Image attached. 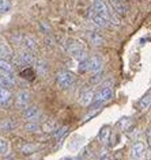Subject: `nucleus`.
<instances>
[{"label": "nucleus", "instance_id": "obj_1", "mask_svg": "<svg viewBox=\"0 0 151 160\" xmlns=\"http://www.w3.org/2000/svg\"><path fill=\"white\" fill-rule=\"evenodd\" d=\"M93 8L95 12L104 17L109 23H113L116 26L120 25V17L114 12V10L110 7L109 3H106V0H94Z\"/></svg>", "mask_w": 151, "mask_h": 160}, {"label": "nucleus", "instance_id": "obj_2", "mask_svg": "<svg viewBox=\"0 0 151 160\" xmlns=\"http://www.w3.org/2000/svg\"><path fill=\"white\" fill-rule=\"evenodd\" d=\"M75 79H76L75 75L70 71H60L56 75V82H57L59 87H61L63 90L70 88V87L75 83Z\"/></svg>", "mask_w": 151, "mask_h": 160}, {"label": "nucleus", "instance_id": "obj_3", "mask_svg": "<svg viewBox=\"0 0 151 160\" xmlns=\"http://www.w3.org/2000/svg\"><path fill=\"white\" fill-rule=\"evenodd\" d=\"M113 98V90L110 87H104L99 91L94 94V99H93V103H97V105H101V103H106L109 102L110 99Z\"/></svg>", "mask_w": 151, "mask_h": 160}, {"label": "nucleus", "instance_id": "obj_4", "mask_svg": "<svg viewBox=\"0 0 151 160\" xmlns=\"http://www.w3.org/2000/svg\"><path fill=\"white\" fill-rule=\"evenodd\" d=\"M22 117L26 119V121H37V119L41 117V109L38 106H26L25 109L22 110Z\"/></svg>", "mask_w": 151, "mask_h": 160}, {"label": "nucleus", "instance_id": "obj_5", "mask_svg": "<svg viewBox=\"0 0 151 160\" xmlns=\"http://www.w3.org/2000/svg\"><path fill=\"white\" fill-rule=\"evenodd\" d=\"M104 67V58L99 54H94L91 57H87V71L90 72H99Z\"/></svg>", "mask_w": 151, "mask_h": 160}, {"label": "nucleus", "instance_id": "obj_6", "mask_svg": "<svg viewBox=\"0 0 151 160\" xmlns=\"http://www.w3.org/2000/svg\"><path fill=\"white\" fill-rule=\"evenodd\" d=\"M65 49H67V52H68L70 54H74V53H76V52H79V50L86 49V46H85V43H83L81 39L68 38L65 41Z\"/></svg>", "mask_w": 151, "mask_h": 160}, {"label": "nucleus", "instance_id": "obj_7", "mask_svg": "<svg viewBox=\"0 0 151 160\" xmlns=\"http://www.w3.org/2000/svg\"><path fill=\"white\" fill-rule=\"evenodd\" d=\"M144 152H146V145L142 141H136L129 149V158L131 160H139L144 155Z\"/></svg>", "mask_w": 151, "mask_h": 160}, {"label": "nucleus", "instance_id": "obj_8", "mask_svg": "<svg viewBox=\"0 0 151 160\" xmlns=\"http://www.w3.org/2000/svg\"><path fill=\"white\" fill-rule=\"evenodd\" d=\"M17 61L19 64H22V65H30V64H34L35 62V56H34L33 52L23 49V50H21L18 53Z\"/></svg>", "mask_w": 151, "mask_h": 160}, {"label": "nucleus", "instance_id": "obj_9", "mask_svg": "<svg viewBox=\"0 0 151 160\" xmlns=\"http://www.w3.org/2000/svg\"><path fill=\"white\" fill-rule=\"evenodd\" d=\"M87 18H89L90 21L94 23V25H97L99 27H106V26L109 25V22L106 21L104 17H101L99 14L95 12L94 8H90L89 11H87Z\"/></svg>", "mask_w": 151, "mask_h": 160}, {"label": "nucleus", "instance_id": "obj_10", "mask_svg": "<svg viewBox=\"0 0 151 160\" xmlns=\"http://www.w3.org/2000/svg\"><path fill=\"white\" fill-rule=\"evenodd\" d=\"M17 121L13 118H3L0 119V132L3 133H10L17 129Z\"/></svg>", "mask_w": 151, "mask_h": 160}, {"label": "nucleus", "instance_id": "obj_11", "mask_svg": "<svg viewBox=\"0 0 151 160\" xmlns=\"http://www.w3.org/2000/svg\"><path fill=\"white\" fill-rule=\"evenodd\" d=\"M86 35H87L89 42L93 46H102L105 43V38L102 37L99 33H97V31H87Z\"/></svg>", "mask_w": 151, "mask_h": 160}, {"label": "nucleus", "instance_id": "obj_12", "mask_svg": "<svg viewBox=\"0 0 151 160\" xmlns=\"http://www.w3.org/2000/svg\"><path fill=\"white\" fill-rule=\"evenodd\" d=\"M30 103V92L27 90H21L17 94V105L22 109H25L26 106H29Z\"/></svg>", "mask_w": 151, "mask_h": 160}, {"label": "nucleus", "instance_id": "obj_13", "mask_svg": "<svg viewBox=\"0 0 151 160\" xmlns=\"http://www.w3.org/2000/svg\"><path fill=\"white\" fill-rule=\"evenodd\" d=\"M93 99H94V91L93 90H85L79 97V103L82 106H90L93 105Z\"/></svg>", "mask_w": 151, "mask_h": 160}, {"label": "nucleus", "instance_id": "obj_14", "mask_svg": "<svg viewBox=\"0 0 151 160\" xmlns=\"http://www.w3.org/2000/svg\"><path fill=\"white\" fill-rule=\"evenodd\" d=\"M21 45L25 48L26 50H30V52H34L37 49V41H35V38L31 37V35H23Z\"/></svg>", "mask_w": 151, "mask_h": 160}, {"label": "nucleus", "instance_id": "obj_15", "mask_svg": "<svg viewBox=\"0 0 151 160\" xmlns=\"http://www.w3.org/2000/svg\"><path fill=\"white\" fill-rule=\"evenodd\" d=\"M35 71H37L38 76L45 78L48 75V64L44 60H35Z\"/></svg>", "mask_w": 151, "mask_h": 160}, {"label": "nucleus", "instance_id": "obj_16", "mask_svg": "<svg viewBox=\"0 0 151 160\" xmlns=\"http://www.w3.org/2000/svg\"><path fill=\"white\" fill-rule=\"evenodd\" d=\"M11 98H13V94H11L10 88H6V87H0V105H7Z\"/></svg>", "mask_w": 151, "mask_h": 160}, {"label": "nucleus", "instance_id": "obj_17", "mask_svg": "<svg viewBox=\"0 0 151 160\" xmlns=\"http://www.w3.org/2000/svg\"><path fill=\"white\" fill-rule=\"evenodd\" d=\"M13 49L10 48V45L7 43H0V58L4 60H10L13 58Z\"/></svg>", "mask_w": 151, "mask_h": 160}, {"label": "nucleus", "instance_id": "obj_18", "mask_svg": "<svg viewBox=\"0 0 151 160\" xmlns=\"http://www.w3.org/2000/svg\"><path fill=\"white\" fill-rule=\"evenodd\" d=\"M57 129V121L56 119H48L41 125V130L46 132V133H52Z\"/></svg>", "mask_w": 151, "mask_h": 160}, {"label": "nucleus", "instance_id": "obj_19", "mask_svg": "<svg viewBox=\"0 0 151 160\" xmlns=\"http://www.w3.org/2000/svg\"><path fill=\"white\" fill-rule=\"evenodd\" d=\"M110 134H112V132H110V128L109 126H104L101 130H99V133H98V140L102 144H108L109 138H110Z\"/></svg>", "mask_w": 151, "mask_h": 160}, {"label": "nucleus", "instance_id": "obj_20", "mask_svg": "<svg viewBox=\"0 0 151 160\" xmlns=\"http://www.w3.org/2000/svg\"><path fill=\"white\" fill-rule=\"evenodd\" d=\"M23 129L27 133H38V132H41V125L35 121H27L25 123V126H23Z\"/></svg>", "mask_w": 151, "mask_h": 160}, {"label": "nucleus", "instance_id": "obj_21", "mask_svg": "<svg viewBox=\"0 0 151 160\" xmlns=\"http://www.w3.org/2000/svg\"><path fill=\"white\" fill-rule=\"evenodd\" d=\"M37 149H38V145H35V144H33V142H26L21 147V152L23 155H31V153H34Z\"/></svg>", "mask_w": 151, "mask_h": 160}, {"label": "nucleus", "instance_id": "obj_22", "mask_svg": "<svg viewBox=\"0 0 151 160\" xmlns=\"http://www.w3.org/2000/svg\"><path fill=\"white\" fill-rule=\"evenodd\" d=\"M122 4H124V3H120V2L113 0V2L110 3V7L114 10V12H116L117 15H125L127 14V8Z\"/></svg>", "mask_w": 151, "mask_h": 160}, {"label": "nucleus", "instance_id": "obj_23", "mask_svg": "<svg viewBox=\"0 0 151 160\" xmlns=\"http://www.w3.org/2000/svg\"><path fill=\"white\" fill-rule=\"evenodd\" d=\"M150 103H151V95H150V91L147 92L144 97H143L140 101H139V109L140 110H146L150 107Z\"/></svg>", "mask_w": 151, "mask_h": 160}, {"label": "nucleus", "instance_id": "obj_24", "mask_svg": "<svg viewBox=\"0 0 151 160\" xmlns=\"http://www.w3.org/2000/svg\"><path fill=\"white\" fill-rule=\"evenodd\" d=\"M19 76H21L22 79H25V80H29V82H31V80H34L35 73H34V71L31 69V68H26V69H23V71L19 72Z\"/></svg>", "mask_w": 151, "mask_h": 160}, {"label": "nucleus", "instance_id": "obj_25", "mask_svg": "<svg viewBox=\"0 0 151 160\" xmlns=\"http://www.w3.org/2000/svg\"><path fill=\"white\" fill-rule=\"evenodd\" d=\"M70 130V126H67V125H64V126H61V128H59V129H56L53 132V138H56V140H60L63 136H64L67 132Z\"/></svg>", "mask_w": 151, "mask_h": 160}, {"label": "nucleus", "instance_id": "obj_26", "mask_svg": "<svg viewBox=\"0 0 151 160\" xmlns=\"http://www.w3.org/2000/svg\"><path fill=\"white\" fill-rule=\"evenodd\" d=\"M0 71L3 72H13L14 68L13 65L8 62V60H4V58H0Z\"/></svg>", "mask_w": 151, "mask_h": 160}, {"label": "nucleus", "instance_id": "obj_27", "mask_svg": "<svg viewBox=\"0 0 151 160\" xmlns=\"http://www.w3.org/2000/svg\"><path fill=\"white\" fill-rule=\"evenodd\" d=\"M11 10V2L10 0H0V14H7Z\"/></svg>", "mask_w": 151, "mask_h": 160}, {"label": "nucleus", "instance_id": "obj_28", "mask_svg": "<svg viewBox=\"0 0 151 160\" xmlns=\"http://www.w3.org/2000/svg\"><path fill=\"white\" fill-rule=\"evenodd\" d=\"M72 57L76 60L78 62H81V61H83V60H87V52H86V49H83V50H79V52H76V53H74L72 54Z\"/></svg>", "mask_w": 151, "mask_h": 160}, {"label": "nucleus", "instance_id": "obj_29", "mask_svg": "<svg viewBox=\"0 0 151 160\" xmlns=\"http://www.w3.org/2000/svg\"><path fill=\"white\" fill-rule=\"evenodd\" d=\"M8 151V141L6 138L0 137V155H6Z\"/></svg>", "mask_w": 151, "mask_h": 160}, {"label": "nucleus", "instance_id": "obj_30", "mask_svg": "<svg viewBox=\"0 0 151 160\" xmlns=\"http://www.w3.org/2000/svg\"><path fill=\"white\" fill-rule=\"evenodd\" d=\"M94 76H91L90 78V83H93V84H95V83H98L99 80H102V78H104V76H102V72L99 71V72H94Z\"/></svg>", "mask_w": 151, "mask_h": 160}, {"label": "nucleus", "instance_id": "obj_31", "mask_svg": "<svg viewBox=\"0 0 151 160\" xmlns=\"http://www.w3.org/2000/svg\"><path fill=\"white\" fill-rule=\"evenodd\" d=\"M117 125H118V126H122V128H124V129L127 130V129H128V126L131 125V121H129V118H122V119H120V121H118Z\"/></svg>", "mask_w": 151, "mask_h": 160}, {"label": "nucleus", "instance_id": "obj_32", "mask_svg": "<svg viewBox=\"0 0 151 160\" xmlns=\"http://www.w3.org/2000/svg\"><path fill=\"white\" fill-rule=\"evenodd\" d=\"M79 71L81 72L87 71V60H83V61L79 62Z\"/></svg>", "mask_w": 151, "mask_h": 160}, {"label": "nucleus", "instance_id": "obj_33", "mask_svg": "<svg viewBox=\"0 0 151 160\" xmlns=\"http://www.w3.org/2000/svg\"><path fill=\"white\" fill-rule=\"evenodd\" d=\"M99 111H101V109H97V110L94 111V113H89V114H87L86 117H85V121H89V118H93L94 115H97V114L99 113Z\"/></svg>", "mask_w": 151, "mask_h": 160}, {"label": "nucleus", "instance_id": "obj_34", "mask_svg": "<svg viewBox=\"0 0 151 160\" xmlns=\"http://www.w3.org/2000/svg\"><path fill=\"white\" fill-rule=\"evenodd\" d=\"M0 87H6V88H8V84H7V82H6V79L3 78V75L0 73Z\"/></svg>", "mask_w": 151, "mask_h": 160}, {"label": "nucleus", "instance_id": "obj_35", "mask_svg": "<svg viewBox=\"0 0 151 160\" xmlns=\"http://www.w3.org/2000/svg\"><path fill=\"white\" fill-rule=\"evenodd\" d=\"M61 160H82L81 158H72V156H68V158H63Z\"/></svg>", "mask_w": 151, "mask_h": 160}, {"label": "nucleus", "instance_id": "obj_36", "mask_svg": "<svg viewBox=\"0 0 151 160\" xmlns=\"http://www.w3.org/2000/svg\"><path fill=\"white\" fill-rule=\"evenodd\" d=\"M99 160H110V158H109V156H101V158H99Z\"/></svg>", "mask_w": 151, "mask_h": 160}, {"label": "nucleus", "instance_id": "obj_37", "mask_svg": "<svg viewBox=\"0 0 151 160\" xmlns=\"http://www.w3.org/2000/svg\"><path fill=\"white\" fill-rule=\"evenodd\" d=\"M116 2H120V3H127L128 0H116Z\"/></svg>", "mask_w": 151, "mask_h": 160}, {"label": "nucleus", "instance_id": "obj_38", "mask_svg": "<svg viewBox=\"0 0 151 160\" xmlns=\"http://www.w3.org/2000/svg\"><path fill=\"white\" fill-rule=\"evenodd\" d=\"M4 160H13V158H11V156H10V158H6Z\"/></svg>", "mask_w": 151, "mask_h": 160}]
</instances>
